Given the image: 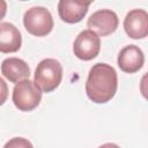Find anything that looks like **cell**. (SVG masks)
<instances>
[{
	"instance_id": "obj_11",
	"label": "cell",
	"mask_w": 148,
	"mask_h": 148,
	"mask_svg": "<svg viewBox=\"0 0 148 148\" xmlns=\"http://www.w3.org/2000/svg\"><path fill=\"white\" fill-rule=\"evenodd\" d=\"M2 75L13 83L28 80L30 76V68L28 64L20 58H7L1 64Z\"/></svg>"
},
{
	"instance_id": "obj_9",
	"label": "cell",
	"mask_w": 148,
	"mask_h": 148,
	"mask_svg": "<svg viewBox=\"0 0 148 148\" xmlns=\"http://www.w3.org/2000/svg\"><path fill=\"white\" fill-rule=\"evenodd\" d=\"M90 3V1L83 2L77 0H60L58 3L59 16L66 23H79L86 16Z\"/></svg>"
},
{
	"instance_id": "obj_8",
	"label": "cell",
	"mask_w": 148,
	"mask_h": 148,
	"mask_svg": "<svg viewBox=\"0 0 148 148\" xmlns=\"http://www.w3.org/2000/svg\"><path fill=\"white\" fill-rule=\"evenodd\" d=\"M117 62L123 72L132 74L141 69L145 62V56L139 46L127 45L120 50Z\"/></svg>"
},
{
	"instance_id": "obj_2",
	"label": "cell",
	"mask_w": 148,
	"mask_h": 148,
	"mask_svg": "<svg viewBox=\"0 0 148 148\" xmlns=\"http://www.w3.org/2000/svg\"><path fill=\"white\" fill-rule=\"evenodd\" d=\"M62 80V66L53 59H43L36 67L35 71V86L43 92H51L60 84Z\"/></svg>"
},
{
	"instance_id": "obj_15",
	"label": "cell",
	"mask_w": 148,
	"mask_h": 148,
	"mask_svg": "<svg viewBox=\"0 0 148 148\" xmlns=\"http://www.w3.org/2000/svg\"><path fill=\"white\" fill-rule=\"evenodd\" d=\"M98 148H120L119 146H117L116 143H111V142H108V143H104L102 146H99Z\"/></svg>"
},
{
	"instance_id": "obj_5",
	"label": "cell",
	"mask_w": 148,
	"mask_h": 148,
	"mask_svg": "<svg viewBox=\"0 0 148 148\" xmlns=\"http://www.w3.org/2000/svg\"><path fill=\"white\" fill-rule=\"evenodd\" d=\"M101 50V39L91 30L87 29L81 31L74 40L73 51L80 60H91L96 58Z\"/></svg>"
},
{
	"instance_id": "obj_4",
	"label": "cell",
	"mask_w": 148,
	"mask_h": 148,
	"mask_svg": "<svg viewBox=\"0 0 148 148\" xmlns=\"http://www.w3.org/2000/svg\"><path fill=\"white\" fill-rule=\"evenodd\" d=\"M42 99V91L32 81L23 80L15 84L13 89V103L20 111H32Z\"/></svg>"
},
{
	"instance_id": "obj_3",
	"label": "cell",
	"mask_w": 148,
	"mask_h": 148,
	"mask_svg": "<svg viewBox=\"0 0 148 148\" xmlns=\"http://www.w3.org/2000/svg\"><path fill=\"white\" fill-rule=\"evenodd\" d=\"M25 30L34 36L43 37L49 35L53 29V18L50 10L42 6L29 8L23 16Z\"/></svg>"
},
{
	"instance_id": "obj_12",
	"label": "cell",
	"mask_w": 148,
	"mask_h": 148,
	"mask_svg": "<svg viewBox=\"0 0 148 148\" xmlns=\"http://www.w3.org/2000/svg\"><path fill=\"white\" fill-rule=\"evenodd\" d=\"M3 148H34L32 143L24 138H13L6 142Z\"/></svg>"
},
{
	"instance_id": "obj_1",
	"label": "cell",
	"mask_w": 148,
	"mask_h": 148,
	"mask_svg": "<svg viewBox=\"0 0 148 148\" xmlns=\"http://www.w3.org/2000/svg\"><path fill=\"white\" fill-rule=\"evenodd\" d=\"M118 88V76L116 69L105 64H95L86 81V92L90 101L103 104L113 98Z\"/></svg>"
},
{
	"instance_id": "obj_14",
	"label": "cell",
	"mask_w": 148,
	"mask_h": 148,
	"mask_svg": "<svg viewBox=\"0 0 148 148\" xmlns=\"http://www.w3.org/2000/svg\"><path fill=\"white\" fill-rule=\"evenodd\" d=\"M6 13H7V2L3 0H0V20L5 17Z\"/></svg>"
},
{
	"instance_id": "obj_10",
	"label": "cell",
	"mask_w": 148,
	"mask_h": 148,
	"mask_svg": "<svg viewBox=\"0 0 148 148\" xmlns=\"http://www.w3.org/2000/svg\"><path fill=\"white\" fill-rule=\"evenodd\" d=\"M22 45V36L18 29L9 23H0V52L1 53H14L20 50Z\"/></svg>"
},
{
	"instance_id": "obj_7",
	"label": "cell",
	"mask_w": 148,
	"mask_h": 148,
	"mask_svg": "<svg viewBox=\"0 0 148 148\" xmlns=\"http://www.w3.org/2000/svg\"><path fill=\"white\" fill-rule=\"evenodd\" d=\"M124 30L132 39H142L148 35V14L143 9H133L124 18Z\"/></svg>"
},
{
	"instance_id": "obj_13",
	"label": "cell",
	"mask_w": 148,
	"mask_h": 148,
	"mask_svg": "<svg viewBox=\"0 0 148 148\" xmlns=\"http://www.w3.org/2000/svg\"><path fill=\"white\" fill-rule=\"evenodd\" d=\"M8 98V86L2 77H0V105H2Z\"/></svg>"
},
{
	"instance_id": "obj_6",
	"label": "cell",
	"mask_w": 148,
	"mask_h": 148,
	"mask_svg": "<svg viewBox=\"0 0 148 148\" xmlns=\"http://www.w3.org/2000/svg\"><path fill=\"white\" fill-rule=\"evenodd\" d=\"M118 24V16L111 9H99L92 13L87 21V27L89 30L102 37L113 34L117 30Z\"/></svg>"
}]
</instances>
